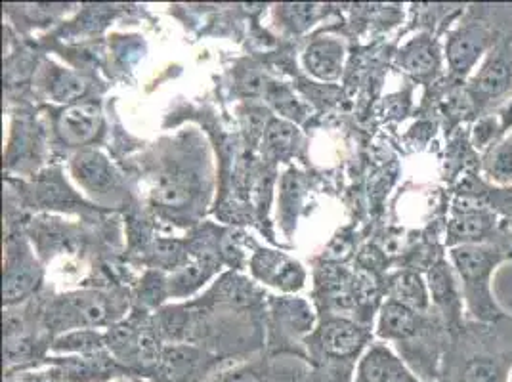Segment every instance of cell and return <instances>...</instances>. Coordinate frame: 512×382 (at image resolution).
I'll return each mask as SVG.
<instances>
[{
	"label": "cell",
	"instance_id": "obj_1",
	"mask_svg": "<svg viewBox=\"0 0 512 382\" xmlns=\"http://www.w3.org/2000/svg\"><path fill=\"white\" fill-rule=\"evenodd\" d=\"M509 260H512V241L507 239L449 249V262L459 279L467 318L472 323L493 325L509 318L493 293L495 272Z\"/></svg>",
	"mask_w": 512,
	"mask_h": 382
},
{
	"label": "cell",
	"instance_id": "obj_2",
	"mask_svg": "<svg viewBox=\"0 0 512 382\" xmlns=\"http://www.w3.org/2000/svg\"><path fill=\"white\" fill-rule=\"evenodd\" d=\"M505 8L507 6H472L463 10L461 22L451 29L444 46L451 79L465 85L493 44L511 31L512 27L493 23L503 16Z\"/></svg>",
	"mask_w": 512,
	"mask_h": 382
},
{
	"label": "cell",
	"instance_id": "obj_3",
	"mask_svg": "<svg viewBox=\"0 0 512 382\" xmlns=\"http://www.w3.org/2000/svg\"><path fill=\"white\" fill-rule=\"evenodd\" d=\"M495 325H465L459 333L463 350L448 360V382H509L512 371V344L490 346Z\"/></svg>",
	"mask_w": 512,
	"mask_h": 382
},
{
	"label": "cell",
	"instance_id": "obj_4",
	"mask_svg": "<svg viewBox=\"0 0 512 382\" xmlns=\"http://www.w3.org/2000/svg\"><path fill=\"white\" fill-rule=\"evenodd\" d=\"M465 92L480 115L490 113L512 98V29L493 44L486 58L465 83Z\"/></svg>",
	"mask_w": 512,
	"mask_h": 382
},
{
	"label": "cell",
	"instance_id": "obj_5",
	"mask_svg": "<svg viewBox=\"0 0 512 382\" xmlns=\"http://www.w3.org/2000/svg\"><path fill=\"white\" fill-rule=\"evenodd\" d=\"M501 234L499 214L490 207L482 205L476 197H463L461 207H455L449 220L448 245H474V243H491L503 241L497 235Z\"/></svg>",
	"mask_w": 512,
	"mask_h": 382
},
{
	"label": "cell",
	"instance_id": "obj_6",
	"mask_svg": "<svg viewBox=\"0 0 512 382\" xmlns=\"http://www.w3.org/2000/svg\"><path fill=\"white\" fill-rule=\"evenodd\" d=\"M428 293L440 308L451 333H459L467 325V308L461 293V285L451 262L440 258L428 272Z\"/></svg>",
	"mask_w": 512,
	"mask_h": 382
},
{
	"label": "cell",
	"instance_id": "obj_7",
	"mask_svg": "<svg viewBox=\"0 0 512 382\" xmlns=\"http://www.w3.org/2000/svg\"><path fill=\"white\" fill-rule=\"evenodd\" d=\"M360 382H423L386 348H373L360 365Z\"/></svg>",
	"mask_w": 512,
	"mask_h": 382
},
{
	"label": "cell",
	"instance_id": "obj_8",
	"mask_svg": "<svg viewBox=\"0 0 512 382\" xmlns=\"http://www.w3.org/2000/svg\"><path fill=\"white\" fill-rule=\"evenodd\" d=\"M402 65L417 79L436 77L442 69V50L430 35H419L402 50Z\"/></svg>",
	"mask_w": 512,
	"mask_h": 382
},
{
	"label": "cell",
	"instance_id": "obj_9",
	"mask_svg": "<svg viewBox=\"0 0 512 382\" xmlns=\"http://www.w3.org/2000/svg\"><path fill=\"white\" fill-rule=\"evenodd\" d=\"M102 123V113L96 104H77L67 107L60 115L58 128L65 142L85 144L92 140Z\"/></svg>",
	"mask_w": 512,
	"mask_h": 382
},
{
	"label": "cell",
	"instance_id": "obj_10",
	"mask_svg": "<svg viewBox=\"0 0 512 382\" xmlns=\"http://www.w3.org/2000/svg\"><path fill=\"white\" fill-rule=\"evenodd\" d=\"M480 174L495 190H512V132L482 153Z\"/></svg>",
	"mask_w": 512,
	"mask_h": 382
},
{
	"label": "cell",
	"instance_id": "obj_11",
	"mask_svg": "<svg viewBox=\"0 0 512 382\" xmlns=\"http://www.w3.org/2000/svg\"><path fill=\"white\" fill-rule=\"evenodd\" d=\"M363 335L362 329L346 319H335L329 321L320 333V342L325 350V354L333 358H350L362 348Z\"/></svg>",
	"mask_w": 512,
	"mask_h": 382
},
{
	"label": "cell",
	"instance_id": "obj_12",
	"mask_svg": "<svg viewBox=\"0 0 512 382\" xmlns=\"http://www.w3.org/2000/svg\"><path fill=\"white\" fill-rule=\"evenodd\" d=\"M201 365V354L192 346L163 348L157 371L165 382H192Z\"/></svg>",
	"mask_w": 512,
	"mask_h": 382
},
{
	"label": "cell",
	"instance_id": "obj_13",
	"mask_svg": "<svg viewBox=\"0 0 512 382\" xmlns=\"http://www.w3.org/2000/svg\"><path fill=\"white\" fill-rule=\"evenodd\" d=\"M379 333L384 339L407 340L415 337L421 327L419 312H413L406 306L390 300L383 308Z\"/></svg>",
	"mask_w": 512,
	"mask_h": 382
},
{
	"label": "cell",
	"instance_id": "obj_14",
	"mask_svg": "<svg viewBox=\"0 0 512 382\" xmlns=\"http://www.w3.org/2000/svg\"><path fill=\"white\" fill-rule=\"evenodd\" d=\"M255 272L262 279L281 285L283 289H297L302 281L299 266L274 253H260L255 258Z\"/></svg>",
	"mask_w": 512,
	"mask_h": 382
},
{
	"label": "cell",
	"instance_id": "obj_15",
	"mask_svg": "<svg viewBox=\"0 0 512 382\" xmlns=\"http://www.w3.org/2000/svg\"><path fill=\"white\" fill-rule=\"evenodd\" d=\"M75 174L94 191H106L113 186V170L106 159L96 151H85L75 159Z\"/></svg>",
	"mask_w": 512,
	"mask_h": 382
},
{
	"label": "cell",
	"instance_id": "obj_16",
	"mask_svg": "<svg viewBox=\"0 0 512 382\" xmlns=\"http://www.w3.org/2000/svg\"><path fill=\"white\" fill-rule=\"evenodd\" d=\"M392 300L406 306L413 312H425L430 302V293L428 285L417 274L406 272L402 276L396 277L392 283Z\"/></svg>",
	"mask_w": 512,
	"mask_h": 382
},
{
	"label": "cell",
	"instance_id": "obj_17",
	"mask_svg": "<svg viewBox=\"0 0 512 382\" xmlns=\"http://www.w3.org/2000/svg\"><path fill=\"white\" fill-rule=\"evenodd\" d=\"M193 193V184L188 176L165 174L153 190V199L165 207L180 209L192 201Z\"/></svg>",
	"mask_w": 512,
	"mask_h": 382
},
{
	"label": "cell",
	"instance_id": "obj_18",
	"mask_svg": "<svg viewBox=\"0 0 512 382\" xmlns=\"http://www.w3.org/2000/svg\"><path fill=\"white\" fill-rule=\"evenodd\" d=\"M342 50L335 43L312 44L306 52L308 69L320 79H335L341 73Z\"/></svg>",
	"mask_w": 512,
	"mask_h": 382
},
{
	"label": "cell",
	"instance_id": "obj_19",
	"mask_svg": "<svg viewBox=\"0 0 512 382\" xmlns=\"http://www.w3.org/2000/svg\"><path fill=\"white\" fill-rule=\"evenodd\" d=\"M505 134V130L501 127L499 115L495 111L484 113L478 117V121L472 125L470 130V146L482 153H486L491 146H495Z\"/></svg>",
	"mask_w": 512,
	"mask_h": 382
},
{
	"label": "cell",
	"instance_id": "obj_20",
	"mask_svg": "<svg viewBox=\"0 0 512 382\" xmlns=\"http://www.w3.org/2000/svg\"><path fill=\"white\" fill-rule=\"evenodd\" d=\"M37 285V272L33 270V266H23L16 268L12 272H8L4 277V300L6 302H14L25 297L27 293L33 291V287Z\"/></svg>",
	"mask_w": 512,
	"mask_h": 382
},
{
	"label": "cell",
	"instance_id": "obj_21",
	"mask_svg": "<svg viewBox=\"0 0 512 382\" xmlns=\"http://www.w3.org/2000/svg\"><path fill=\"white\" fill-rule=\"evenodd\" d=\"M73 312L85 325H100L109 319V306L106 300L100 297H83L73 300Z\"/></svg>",
	"mask_w": 512,
	"mask_h": 382
},
{
	"label": "cell",
	"instance_id": "obj_22",
	"mask_svg": "<svg viewBox=\"0 0 512 382\" xmlns=\"http://www.w3.org/2000/svg\"><path fill=\"white\" fill-rule=\"evenodd\" d=\"M100 337L94 333H75L65 339L58 340V350H73V352H83V354H98L100 352Z\"/></svg>",
	"mask_w": 512,
	"mask_h": 382
},
{
	"label": "cell",
	"instance_id": "obj_23",
	"mask_svg": "<svg viewBox=\"0 0 512 382\" xmlns=\"http://www.w3.org/2000/svg\"><path fill=\"white\" fill-rule=\"evenodd\" d=\"M86 85L75 75H62L52 88V96L60 102H71L85 94Z\"/></svg>",
	"mask_w": 512,
	"mask_h": 382
},
{
	"label": "cell",
	"instance_id": "obj_24",
	"mask_svg": "<svg viewBox=\"0 0 512 382\" xmlns=\"http://www.w3.org/2000/svg\"><path fill=\"white\" fill-rule=\"evenodd\" d=\"M268 142L279 153L289 151L293 148V142H295V128L283 123V121H274L268 127Z\"/></svg>",
	"mask_w": 512,
	"mask_h": 382
},
{
	"label": "cell",
	"instance_id": "obj_25",
	"mask_svg": "<svg viewBox=\"0 0 512 382\" xmlns=\"http://www.w3.org/2000/svg\"><path fill=\"white\" fill-rule=\"evenodd\" d=\"M218 293H220V297L232 300V302H249L251 287L247 285L245 279L230 276L222 281Z\"/></svg>",
	"mask_w": 512,
	"mask_h": 382
},
{
	"label": "cell",
	"instance_id": "obj_26",
	"mask_svg": "<svg viewBox=\"0 0 512 382\" xmlns=\"http://www.w3.org/2000/svg\"><path fill=\"white\" fill-rule=\"evenodd\" d=\"M214 382H274L268 375H264L258 369L251 367H243V369H235L226 375H222L218 381Z\"/></svg>",
	"mask_w": 512,
	"mask_h": 382
},
{
	"label": "cell",
	"instance_id": "obj_27",
	"mask_svg": "<svg viewBox=\"0 0 512 382\" xmlns=\"http://www.w3.org/2000/svg\"><path fill=\"white\" fill-rule=\"evenodd\" d=\"M495 113L499 115V121H501V127L505 130V134L512 132V98L507 100L503 106L497 107Z\"/></svg>",
	"mask_w": 512,
	"mask_h": 382
},
{
	"label": "cell",
	"instance_id": "obj_28",
	"mask_svg": "<svg viewBox=\"0 0 512 382\" xmlns=\"http://www.w3.org/2000/svg\"><path fill=\"white\" fill-rule=\"evenodd\" d=\"M509 191V195H511V197H509V203H511L512 205V190H507ZM511 218H512V211H511Z\"/></svg>",
	"mask_w": 512,
	"mask_h": 382
},
{
	"label": "cell",
	"instance_id": "obj_29",
	"mask_svg": "<svg viewBox=\"0 0 512 382\" xmlns=\"http://www.w3.org/2000/svg\"><path fill=\"white\" fill-rule=\"evenodd\" d=\"M20 382H37V381H20Z\"/></svg>",
	"mask_w": 512,
	"mask_h": 382
},
{
	"label": "cell",
	"instance_id": "obj_30",
	"mask_svg": "<svg viewBox=\"0 0 512 382\" xmlns=\"http://www.w3.org/2000/svg\"><path fill=\"white\" fill-rule=\"evenodd\" d=\"M509 382H512V371H511V379H509Z\"/></svg>",
	"mask_w": 512,
	"mask_h": 382
},
{
	"label": "cell",
	"instance_id": "obj_31",
	"mask_svg": "<svg viewBox=\"0 0 512 382\" xmlns=\"http://www.w3.org/2000/svg\"><path fill=\"white\" fill-rule=\"evenodd\" d=\"M123 382H128V381H123Z\"/></svg>",
	"mask_w": 512,
	"mask_h": 382
}]
</instances>
